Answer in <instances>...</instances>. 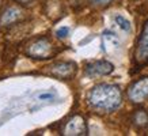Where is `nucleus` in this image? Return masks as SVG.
<instances>
[{
    "instance_id": "9",
    "label": "nucleus",
    "mask_w": 148,
    "mask_h": 136,
    "mask_svg": "<svg viewBox=\"0 0 148 136\" xmlns=\"http://www.w3.org/2000/svg\"><path fill=\"white\" fill-rule=\"evenodd\" d=\"M45 11H46V15L50 16L52 19L61 18V16H63V14H64L63 3H61L60 0H50V1L46 3Z\"/></svg>"
},
{
    "instance_id": "8",
    "label": "nucleus",
    "mask_w": 148,
    "mask_h": 136,
    "mask_svg": "<svg viewBox=\"0 0 148 136\" xmlns=\"http://www.w3.org/2000/svg\"><path fill=\"white\" fill-rule=\"evenodd\" d=\"M114 65L109 63L106 60H99V61H92V63L87 64L84 68V72L87 76H103V75H109L113 72Z\"/></svg>"
},
{
    "instance_id": "7",
    "label": "nucleus",
    "mask_w": 148,
    "mask_h": 136,
    "mask_svg": "<svg viewBox=\"0 0 148 136\" xmlns=\"http://www.w3.org/2000/svg\"><path fill=\"white\" fill-rule=\"evenodd\" d=\"M63 135L65 136H82L87 135V124L80 114L72 116L63 127Z\"/></svg>"
},
{
    "instance_id": "14",
    "label": "nucleus",
    "mask_w": 148,
    "mask_h": 136,
    "mask_svg": "<svg viewBox=\"0 0 148 136\" xmlns=\"http://www.w3.org/2000/svg\"><path fill=\"white\" fill-rule=\"evenodd\" d=\"M68 33H69V29L68 27H61V29H58L57 32H56V36L58 38H65L68 36Z\"/></svg>"
},
{
    "instance_id": "10",
    "label": "nucleus",
    "mask_w": 148,
    "mask_h": 136,
    "mask_svg": "<svg viewBox=\"0 0 148 136\" xmlns=\"http://www.w3.org/2000/svg\"><path fill=\"white\" fill-rule=\"evenodd\" d=\"M132 122L136 128L139 129H145L148 128V113L144 110V109H139L133 113V117H132Z\"/></svg>"
},
{
    "instance_id": "2",
    "label": "nucleus",
    "mask_w": 148,
    "mask_h": 136,
    "mask_svg": "<svg viewBox=\"0 0 148 136\" xmlns=\"http://www.w3.org/2000/svg\"><path fill=\"white\" fill-rule=\"evenodd\" d=\"M25 53L36 60L50 59L54 53V45L48 37H37L27 44Z\"/></svg>"
},
{
    "instance_id": "3",
    "label": "nucleus",
    "mask_w": 148,
    "mask_h": 136,
    "mask_svg": "<svg viewBox=\"0 0 148 136\" xmlns=\"http://www.w3.org/2000/svg\"><path fill=\"white\" fill-rule=\"evenodd\" d=\"M128 98L133 104H141L148 100V76L132 83L128 89Z\"/></svg>"
},
{
    "instance_id": "1",
    "label": "nucleus",
    "mask_w": 148,
    "mask_h": 136,
    "mask_svg": "<svg viewBox=\"0 0 148 136\" xmlns=\"http://www.w3.org/2000/svg\"><path fill=\"white\" fill-rule=\"evenodd\" d=\"M122 102V94L120 87L116 84L101 83L92 87L88 94V104L98 112H113L120 108Z\"/></svg>"
},
{
    "instance_id": "11",
    "label": "nucleus",
    "mask_w": 148,
    "mask_h": 136,
    "mask_svg": "<svg viewBox=\"0 0 148 136\" xmlns=\"http://www.w3.org/2000/svg\"><path fill=\"white\" fill-rule=\"evenodd\" d=\"M102 41L105 46H110V48H114V49L120 48V41H118L116 34L112 32H103Z\"/></svg>"
},
{
    "instance_id": "17",
    "label": "nucleus",
    "mask_w": 148,
    "mask_h": 136,
    "mask_svg": "<svg viewBox=\"0 0 148 136\" xmlns=\"http://www.w3.org/2000/svg\"><path fill=\"white\" fill-rule=\"evenodd\" d=\"M0 3H1V0H0Z\"/></svg>"
},
{
    "instance_id": "12",
    "label": "nucleus",
    "mask_w": 148,
    "mask_h": 136,
    "mask_svg": "<svg viewBox=\"0 0 148 136\" xmlns=\"http://www.w3.org/2000/svg\"><path fill=\"white\" fill-rule=\"evenodd\" d=\"M114 21H116V23L118 25V27L122 29L124 32H130V22L126 18H124L122 15H116Z\"/></svg>"
},
{
    "instance_id": "5",
    "label": "nucleus",
    "mask_w": 148,
    "mask_h": 136,
    "mask_svg": "<svg viewBox=\"0 0 148 136\" xmlns=\"http://www.w3.org/2000/svg\"><path fill=\"white\" fill-rule=\"evenodd\" d=\"M135 61L137 65L148 64V21L144 25L135 49Z\"/></svg>"
},
{
    "instance_id": "13",
    "label": "nucleus",
    "mask_w": 148,
    "mask_h": 136,
    "mask_svg": "<svg viewBox=\"0 0 148 136\" xmlns=\"http://www.w3.org/2000/svg\"><path fill=\"white\" fill-rule=\"evenodd\" d=\"M90 1L94 5H97V7H106V5L112 4V3L117 1V0H90Z\"/></svg>"
},
{
    "instance_id": "16",
    "label": "nucleus",
    "mask_w": 148,
    "mask_h": 136,
    "mask_svg": "<svg viewBox=\"0 0 148 136\" xmlns=\"http://www.w3.org/2000/svg\"><path fill=\"white\" fill-rule=\"evenodd\" d=\"M14 1H16L21 5H27V4H30V3H33L34 0H14Z\"/></svg>"
},
{
    "instance_id": "15",
    "label": "nucleus",
    "mask_w": 148,
    "mask_h": 136,
    "mask_svg": "<svg viewBox=\"0 0 148 136\" xmlns=\"http://www.w3.org/2000/svg\"><path fill=\"white\" fill-rule=\"evenodd\" d=\"M54 94L53 93H50V91H46V93H41L40 95H38V98H40V101H46V100H50V98H53Z\"/></svg>"
},
{
    "instance_id": "4",
    "label": "nucleus",
    "mask_w": 148,
    "mask_h": 136,
    "mask_svg": "<svg viewBox=\"0 0 148 136\" xmlns=\"http://www.w3.org/2000/svg\"><path fill=\"white\" fill-rule=\"evenodd\" d=\"M25 19V12L19 7H7L0 15V30H7Z\"/></svg>"
},
{
    "instance_id": "6",
    "label": "nucleus",
    "mask_w": 148,
    "mask_h": 136,
    "mask_svg": "<svg viewBox=\"0 0 148 136\" xmlns=\"http://www.w3.org/2000/svg\"><path fill=\"white\" fill-rule=\"evenodd\" d=\"M76 64L72 61H60V63H54L53 65L49 67V75L57 78V79H63V80H69L76 75Z\"/></svg>"
}]
</instances>
